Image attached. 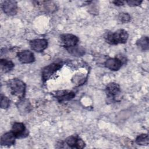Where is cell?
Returning a JSON list of instances; mask_svg holds the SVG:
<instances>
[{
    "label": "cell",
    "instance_id": "obj_10",
    "mask_svg": "<svg viewBox=\"0 0 149 149\" xmlns=\"http://www.w3.org/2000/svg\"><path fill=\"white\" fill-rule=\"evenodd\" d=\"M120 92V86L116 83H110L106 87V93L109 98L115 99Z\"/></svg>",
    "mask_w": 149,
    "mask_h": 149
},
{
    "label": "cell",
    "instance_id": "obj_19",
    "mask_svg": "<svg viewBox=\"0 0 149 149\" xmlns=\"http://www.w3.org/2000/svg\"><path fill=\"white\" fill-rule=\"evenodd\" d=\"M10 104V101L9 98L6 97L5 95H3L1 94V107L3 109H6L9 107Z\"/></svg>",
    "mask_w": 149,
    "mask_h": 149
},
{
    "label": "cell",
    "instance_id": "obj_22",
    "mask_svg": "<svg viewBox=\"0 0 149 149\" xmlns=\"http://www.w3.org/2000/svg\"><path fill=\"white\" fill-rule=\"evenodd\" d=\"M113 3H114L115 5H118V6H120V5H123V1H114V2H113Z\"/></svg>",
    "mask_w": 149,
    "mask_h": 149
},
{
    "label": "cell",
    "instance_id": "obj_13",
    "mask_svg": "<svg viewBox=\"0 0 149 149\" xmlns=\"http://www.w3.org/2000/svg\"><path fill=\"white\" fill-rule=\"evenodd\" d=\"M16 137L12 132L4 133L1 138V144L2 146H10L15 144Z\"/></svg>",
    "mask_w": 149,
    "mask_h": 149
},
{
    "label": "cell",
    "instance_id": "obj_12",
    "mask_svg": "<svg viewBox=\"0 0 149 149\" xmlns=\"http://www.w3.org/2000/svg\"><path fill=\"white\" fill-rule=\"evenodd\" d=\"M74 93L69 90L59 91L56 92L55 94V97L59 102L72 100L74 97Z\"/></svg>",
    "mask_w": 149,
    "mask_h": 149
},
{
    "label": "cell",
    "instance_id": "obj_6",
    "mask_svg": "<svg viewBox=\"0 0 149 149\" xmlns=\"http://www.w3.org/2000/svg\"><path fill=\"white\" fill-rule=\"evenodd\" d=\"M11 132L16 138L24 137L27 135V132L24 125L20 122H15L12 126Z\"/></svg>",
    "mask_w": 149,
    "mask_h": 149
},
{
    "label": "cell",
    "instance_id": "obj_15",
    "mask_svg": "<svg viewBox=\"0 0 149 149\" xmlns=\"http://www.w3.org/2000/svg\"><path fill=\"white\" fill-rule=\"evenodd\" d=\"M14 63L10 60L6 59H1L0 61L1 69L2 72L6 73L11 70L14 67Z\"/></svg>",
    "mask_w": 149,
    "mask_h": 149
},
{
    "label": "cell",
    "instance_id": "obj_2",
    "mask_svg": "<svg viewBox=\"0 0 149 149\" xmlns=\"http://www.w3.org/2000/svg\"><path fill=\"white\" fill-rule=\"evenodd\" d=\"M8 86L13 95L20 98H23L26 93V84L23 81L13 79L8 81Z\"/></svg>",
    "mask_w": 149,
    "mask_h": 149
},
{
    "label": "cell",
    "instance_id": "obj_3",
    "mask_svg": "<svg viewBox=\"0 0 149 149\" xmlns=\"http://www.w3.org/2000/svg\"><path fill=\"white\" fill-rule=\"evenodd\" d=\"M62 67V65L58 63H52L44 67L41 71V76L44 81L48 80Z\"/></svg>",
    "mask_w": 149,
    "mask_h": 149
},
{
    "label": "cell",
    "instance_id": "obj_11",
    "mask_svg": "<svg viewBox=\"0 0 149 149\" xmlns=\"http://www.w3.org/2000/svg\"><path fill=\"white\" fill-rule=\"evenodd\" d=\"M123 64V61L118 58H109L105 61V65L106 68L111 70H119Z\"/></svg>",
    "mask_w": 149,
    "mask_h": 149
},
{
    "label": "cell",
    "instance_id": "obj_18",
    "mask_svg": "<svg viewBox=\"0 0 149 149\" xmlns=\"http://www.w3.org/2000/svg\"><path fill=\"white\" fill-rule=\"evenodd\" d=\"M136 143L139 145L147 146L148 144V136L147 134H141L136 139Z\"/></svg>",
    "mask_w": 149,
    "mask_h": 149
},
{
    "label": "cell",
    "instance_id": "obj_20",
    "mask_svg": "<svg viewBox=\"0 0 149 149\" xmlns=\"http://www.w3.org/2000/svg\"><path fill=\"white\" fill-rule=\"evenodd\" d=\"M119 19L122 23H127L130 20V16L127 13H121L119 16Z\"/></svg>",
    "mask_w": 149,
    "mask_h": 149
},
{
    "label": "cell",
    "instance_id": "obj_16",
    "mask_svg": "<svg viewBox=\"0 0 149 149\" xmlns=\"http://www.w3.org/2000/svg\"><path fill=\"white\" fill-rule=\"evenodd\" d=\"M66 49L68 50V51L72 55L76 56H82L85 53V51L84 49L83 48H82L80 46H77V45H75L72 47H69V48H67Z\"/></svg>",
    "mask_w": 149,
    "mask_h": 149
},
{
    "label": "cell",
    "instance_id": "obj_4",
    "mask_svg": "<svg viewBox=\"0 0 149 149\" xmlns=\"http://www.w3.org/2000/svg\"><path fill=\"white\" fill-rule=\"evenodd\" d=\"M2 8L3 12L9 16H13L17 13V5L15 1H5L2 4Z\"/></svg>",
    "mask_w": 149,
    "mask_h": 149
},
{
    "label": "cell",
    "instance_id": "obj_1",
    "mask_svg": "<svg viewBox=\"0 0 149 149\" xmlns=\"http://www.w3.org/2000/svg\"><path fill=\"white\" fill-rule=\"evenodd\" d=\"M128 37V33L126 30L120 29L114 32L108 33L105 36V39L109 44L116 45L126 42Z\"/></svg>",
    "mask_w": 149,
    "mask_h": 149
},
{
    "label": "cell",
    "instance_id": "obj_7",
    "mask_svg": "<svg viewBox=\"0 0 149 149\" xmlns=\"http://www.w3.org/2000/svg\"><path fill=\"white\" fill-rule=\"evenodd\" d=\"M65 144L72 148H83L85 146V143L82 139L77 136H71L65 140Z\"/></svg>",
    "mask_w": 149,
    "mask_h": 149
},
{
    "label": "cell",
    "instance_id": "obj_21",
    "mask_svg": "<svg viewBox=\"0 0 149 149\" xmlns=\"http://www.w3.org/2000/svg\"><path fill=\"white\" fill-rule=\"evenodd\" d=\"M142 1H135V0H130V1H126V3L131 6H139L141 3Z\"/></svg>",
    "mask_w": 149,
    "mask_h": 149
},
{
    "label": "cell",
    "instance_id": "obj_8",
    "mask_svg": "<svg viewBox=\"0 0 149 149\" xmlns=\"http://www.w3.org/2000/svg\"><path fill=\"white\" fill-rule=\"evenodd\" d=\"M19 61L22 63H30L34 61L35 58L32 52L29 50H24L17 53Z\"/></svg>",
    "mask_w": 149,
    "mask_h": 149
},
{
    "label": "cell",
    "instance_id": "obj_5",
    "mask_svg": "<svg viewBox=\"0 0 149 149\" xmlns=\"http://www.w3.org/2000/svg\"><path fill=\"white\" fill-rule=\"evenodd\" d=\"M61 40L66 48L77 45L79 42L78 37L71 34H64L61 35Z\"/></svg>",
    "mask_w": 149,
    "mask_h": 149
},
{
    "label": "cell",
    "instance_id": "obj_9",
    "mask_svg": "<svg viewBox=\"0 0 149 149\" xmlns=\"http://www.w3.org/2000/svg\"><path fill=\"white\" fill-rule=\"evenodd\" d=\"M48 42L45 39H35L30 42L31 48L36 52H42L47 47Z\"/></svg>",
    "mask_w": 149,
    "mask_h": 149
},
{
    "label": "cell",
    "instance_id": "obj_17",
    "mask_svg": "<svg viewBox=\"0 0 149 149\" xmlns=\"http://www.w3.org/2000/svg\"><path fill=\"white\" fill-rule=\"evenodd\" d=\"M149 40L147 36H144L139 38L137 42V46L142 51H147L148 49Z\"/></svg>",
    "mask_w": 149,
    "mask_h": 149
},
{
    "label": "cell",
    "instance_id": "obj_14",
    "mask_svg": "<svg viewBox=\"0 0 149 149\" xmlns=\"http://www.w3.org/2000/svg\"><path fill=\"white\" fill-rule=\"evenodd\" d=\"M17 108L20 112L24 114L28 113L31 111V105L29 100L23 99L17 103Z\"/></svg>",
    "mask_w": 149,
    "mask_h": 149
}]
</instances>
